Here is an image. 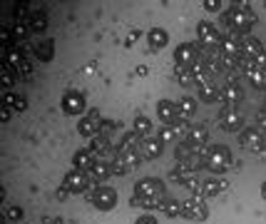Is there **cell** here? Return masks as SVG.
Wrapping results in <instances>:
<instances>
[{
    "label": "cell",
    "mask_w": 266,
    "mask_h": 224,
    "mask_svg": "<svg viewBox=\"0 0 266 224\" xmlns=\"http://www.w3.org/2000/svg\"><path fill=\"white\" fill-rule=\"evenodd\" d=\"M174 63H177V68L192 70V68L199 63V50H197V45H194V43H182V45H177V50H174Z\"/></svg>",
    "instance_id": "obj_5"
},
{
    "label": "cell",
    "mask_w": 266,
    "mask_h": 224,
    "mask_svg": "<svg viewBox=\"0 0 266 224\" xmlns=\"http://www.w3.org/2000/svg\"><path fill=\"white\" fill-rule=\"evenodd\" d=\"M100 125H102V117H100V112L97 110H90L85 117H80V125H77V132L82 135V137H97L100 135Z\"/></svg>",
    "instance_id": "obj_9"
},
{
    "label": "cell",
    "mask_w": 266,
    "mask_h": 224,
    "mask_svg": "<svg viewBox=\"0 0 266 224\" xmlns=\"http://www.w3.org/2000/svg\"><path fill=\"white\" fill-rule=\"evenodd\" d=\"M241 125H244L241 115H239V112H234V110H229V107L219 115V127H221L224 132H239V130H241Z\"/></svg>",
    "instance_id": "obj_12"
},
{
    "label": "cell",
    "mask_w": 266,
    "mask_h": 224,
    "mask_svg": "<svg viewBox=\"0 0 266 224\" xmlns=\"http://www.w3.org/2000/svg\"><path fill=\"white\" fill-rule=\"evenodd\" d=\"M10 33H13V40L20 43V40H25V38L30 35V25H25V23H15Z\"/></svg>",
    "instance_id": "obj_33"
},
{
    "label": "cell",
    "mask_w": 266,
    "mask_h": 224,
    "mask_svg": "<svg viewBox=\"0 0 266 224\" xmlns=\"http://www.w3.org/2000/svg\"><path fill=\"white\" fill-rule=\"evenodd\" d=\"M30 30H35V33H43V30H48V15L43 13V10H38V13H33L30 15Z\"/></svg>",
    "instance_id": "obj_29"
},
{
    "label": "cell",
    "mask_w": 266,
    "mask_h": 224,
    "mask_svg": "<svg viewBox=\"0 0 266 224\" xmlns=\"http://www.w3.org/2000/svg\"><path fill=\"white\" fill-rule=\"evenodd\" d=\"M206 167L214 172H224L231 167V154L226 147H206Z\"/></svg>",
    "instance_id": "obj_6"
},
{
    "label": "cell",
    "mask_w": 266,
    "mask_h": 224,
    "mask_svg": "<svg viewBox=\"0 0 266 224\" xmlns=\"http://www.w3.org/2000/svg\"><path fill=\"white\" fill-rule=\"evenodd\" d=\"M3 107L23 112V110L28 107V100H25V97H20V95H15V92H5V95H3Z\"/></svg>",
    "instance_id": "obj_26"
},
{
    "label": "cell",
    "mask_w": 266,
    "mask_h": 224,
    "mask_svg": "<svg viewBox=\"0 0 266 224\" xmlns=\"http://www.w3.org/2000/svg\"><path fill=\"white\" fill-rule=\"evenodd\" d=\"M239 142H241V147L246 149H261L264 145V140H261V132L259 130H254V127H249V130H241V135H239Z\"/></svg>",
    "instance_id": "obj_16"
},
{
    "label": "cell",
    "mask_w": 266,
    "mask_h": 224,
    "mask_svg": "<svg viewBox=\"0 0 266 224\" xmlns=\"http://www.w3.org/2000/svg\"><path fill=\"white\" fill-rule=\"evenodd\" d=\"M115 132H117V122H115V120H102V125H100V135L107 137V140L112 142Z\"/></svg>",
    "instance_id": "obj_34"
},
{
    "label": "cell",
    "mask_w": 266,
    "mask_h": 224,
    "mask_svg": "<svg viewBox=\"0 0 266 224\" xmlns=\"http://www.w3.org/2000/svg\"><path fill=\"white\" fill-rule=\"evenodd\" d=\"M95 162H97V154L92 152V147L77 149V152H75V157H72V164H75V169H82V172H90Z\"/></svg>",
    "instance_id": "obj_13"
},
{
    "label": "cell",
    "mask_w": 266,
    "mask_h": 224,
    "mask_svg": "<svg viewBox=\"0 0 266 224\" xmlns=\"http://www.w3.org/2000/svg\"><path fill=\"white\" fill-rule=\"evenodd\" d=\"M134 224H159V222H157L152 214H142V217H139V219H137Z\"/></svg>",
    "instance_id": "obj_42"
},
{
    "label": "cell",
    "mask_w": 266,
    "mask_h": 224,
    "mask_svg": "<svg viewBox=\"0 0 266 224\" xmlns=\"http://www.w3.org/2000/svg\"><path fill=\"white\" fill-rule=\"evenodd\" d=\"M241 55L256 60L259 55H264V48H261V43H259L256 38H244V40H241Z\"/></svg>",
    "instance_id": "obj_22"
},
{
    "label": "cell",
    "mask_w": 266,
    "mask_h": 224,
    "mask_svg": "<svg viewBox=\"0 0 266 224\" xmlns=\"http://www.w3.org/2000/svg\"><path fill=\"white\" fill-rule=\"evenodd\" d=\"M184 187H189V189H192L194 194H199V192H201V182H199V179H197V177H192V179H187V182H184Z\"/></svg>",
    "instance_id": "obj_40"
},
{
    "label": "cell",
    "mask_w": 266,
    "mask_h": 224,
    "mask_svg": "<svg viewBox=\"0 0 266 224\" xmlns=\"http://www.w3.org/2000/svg\"><path fill=\"white\" fill-rule=\"evenodd\" d=\"M224 189H226V182H224V179L211 177V179L201 182V194H204V197H216V194H221Z\"/></svg>",
    "instance_id": "obj_23"
},
{
    "label": "cell",
    "mask_w": 266,
    "mask_h": 224,
    "mask_svg": "<svg viewBox=\"0 0 266 224\" xmlns=\"http://www.w3.org/2000/svg\"><path fill=\"white\" fill-rule=\"evenodd\" d=\"M139 40H142V30H132V33L127 35V40H125V48H134Z\"/></svg>",
    "instance_id": "obj_39"
},
{
    "label": "cell",
    "mask_w": 266,
    "mask_h": 224,
    "mask_svg": "<svg viewBox=\"0 0 266 224\" xmlns=\"http://www.w3.org/2000/svg\"><path fill=\"white\" fill-rule=\"evenodd\" d=\"M246 75H249V80L256 85V87H264L266 85V75L261 68H256V65H246Z\"/></svg>",
    "instance_id": "obj_30"
},
{
    "label": "cell",
    "mask_w": 266,
    "mask_h": 224,
    "mask_svg": "<svg viewBox=\"0 0 266 224\" xmlns=\"http://www.w3.org/2000/svg\"><path fill=\"white\" fill-rule=\"evenodd\" d=\"M182 217H187V219H192V222H204V219L209 217L206 202L201 199L199 194H192L189 199H184V214H182Z\"/></svg>",
    "instance_id": "obj_8"
},
{
    "label": "cell",
    "mask_w": 266,
    "mask_h": 224,
    "mask_svg": "<svg viewBox=\"0 0 266 224\" xmlns=\"http://www.w3.org/2000/svg\"><path fill=\"white\" fill-rule=\"evenodd\" d=\"M254 13L246 8V5H236V8H231L229 13H226V23L234 28V30H249L251 25H254Z\"/></svg>",
    "instance_id": "obj_4"
},
{
    "label": "cell",
    "mask_w": 266,
    "mask_h": 224,
    "mask_svg": "<svg viewBox=\"0 0 266 224\" xmlns=\"http://www.w3.org/2000/svg\"><path fill=\"white\" fill-rule=\"evenodd\" d=\"M139 135L137 132H127L125 137H122V142L117 145V152L120 154H132V152H139Z\"/></svg>",
    "instance_id": "obj_21"
},
{
    "label": "cell",
    "mask_w": 266,
    "mask_h": 224,
    "mask_svg": "<svg viewBox=\"0 0 266 224\" xmlns=\"http://www.w3.org/2000/svg\"><path fill=\"white\" fill-rule=\"evenodd\" d=\"M157 117L162 125H174L179 120V110H177V102L172 100H159L157 102Z\"/></svg>",
    "instance_id": "obj_11"
},
{
    "label": "cell",
    "mask_w": 266,
    "mask_h": 224,
    "mask_svg": "<svg viewBox=\"0 0 266 224\" xmlns=\"http://www.w3.org/2000/svg\"><path fill=\"white\" fill-rule=\"evenodd\" d=\"M162 149H164V145H162L157 137H147V140L139 142V154H142L144 159H157V157L162 154Z\"/></svg>",
    "instance_id": "obj_15"
},
{
    "label": "cell",
    "mask_w": 266,
    "mask_h": 224,
    "mask_svg": "<svg viewBox=\"0 0 266 224\" xmlns=\"http://www.w3.org/2000/svg\"><path fill=\"white\" fill-rule=\"evenodd\" d=\"M162 145H167V142H174V140H179L177 137V132H174V127L172 125H162L159 127V137H157Z\"/></svg>",
    "instance_id": "obj_32"
},
{
    "label": "cell",
    "mask_w": 266,
    "mask_h": 224,
    "mask_svg": "<svg viewBox=\"0 0 266 224\" xmlns=\"http://www.w3.org/2000/svg\"><path fill=\"white\" fill-rule=\"evenodd\" d=\"M90 184H92V179L82 169H70L65 177H63V189H67L70 194H82V192L90 189Z\"/></svg>",
    "instance_id": "obj_3"
},
{
    "label": "cell",
    "mask_w": 266,
    "mask_h": 224,
    "mask_svg": "<svg viewBox=\"0 0 266 224\" xmlns=\"http://www.w3.org/2000/svg\"><path fill=\"white\" fill-rule=\"evenodd\" d=\"M241 97H244V95H241V87H239L236 82H226V85L221 87V95H219V100H221L229 110H231L234 105H239Z\"/></svg>",
    "instance_id": "obj_14"
},
{
    "label": "cell",
    "mask_w": 266,
    "mask_h": 224,
    "mask_svg": "<svg viewBox=\"0 0 266 224\" xmlns=\"http://www.w3.org/2000/svg\"><path fill=\"white\" fill-rule=\"evenodd\" d=\"M162 212H164L169 219H177V217H182V214H184V202L167 197V199H164V204H162Z\"/></svg>",
    "instance_id": "obj_24"
},
{
    "label": "cell",
    "mask_w": 266,
    "mask_h": 224,
    "mask_svg": "<svg viewBox=\"0 0 266 224\" xmlns=\"http://www.w3.org/2000/svg\"><path fill=\"white\" fill-rule=\"evenodd\" d=\"M90 202H92L100 212H110V209H115V204H117V192H115L112 187L95 184V189H92V194H90Z\"/></svg>",
    "instance_id": "obj_2"
},
{
    "label": "cell",
    "mask_w": 266,
    "mask_h": 224,
    "mask_svg": "<svg viewBox=\"0 0 266 224\" xmlns=\"http://www.w3.org/2000/svg\"><path fill=\"white\" fill-rule=\"evenodd\" d=\"M33 53H35V58L40 63H53V58H55V43L53 40H43V43L35 45Z\"/></svg>",
    "instance_id": "obj_20"
},
{
    "label": "cell",
    "mask_w": 266,
    "mask_h": 224,
    "mask_svg": "<svg viewBox=\"0 0 266 224\" xmlns=\"http://www.w3.org/2000/svg\"><path fill=\"white\" fill-rule=\"evenodd\" d=\"M63 112L70 115V117H77V115H82L85 112V95L80 92V90H67L65 95H63Z\"/></svg>",
    "instance_id": "obj_7"
},
{
    "label": "cell",
    "mask_w": 266,
    "mask_h": 224,
    "mask_svg": "<svg viewBox=\"0 0 266 224\" xmlns=\"http://www.w3.org/2000/svg\"><path fill=\"white\" fill-rule=\"evenodd\" d=\"M134 132H137L142 140H147V137L152 135V122H149V117L137 115V117H134Z\"/></svg>",
    "instance_id": "obj_28"
},
{
    "label": "cell",
    "mask_w": 266,
    "mask_h": 224,
    "mask_svg": "<svg viewBox=\"0 0 266 224\" xmlns=\"http://www.w3.org/2000/svg\"><path fill=\"white\" fill-rule=\"evenodd\" d=\"M221 5H224V3H219V0H204V8H206L209 13H219Z\"/></svg>",
    "instance_id": "obj_41"
},
{
    "label": "cell",
    "mask_w": 266,
    "mask_h": 224,
    "mask_svg": "<svg viewBox=\"0 0 266 224\" xmlns=\"http://www.w3.org/2000/svg\"><path fill=\"white\" fill-rule=\"evenodd\" d=\"M10 120V110L8 107H0V122H8Z\"/></svg>",
    "instance_id": "obj_43"
},
{
    "label": "cell",
    "mask_w": 266,
    "mask_h": 224,
    "mask_svg": "<svg viewBox=\"0 0 266 224\" xmlns=\"http://www.w3.org/2000/svg\"><path fill=\"white\" fill-rule=\"evenodd\" d=\"M261 197L266 199V184H261Z\"/></svg>",
    "instance_id": "obj_44"
},
{
    "label": "cell",
    "mask_w": 266,
    "mask_h": 224,
    "mask_svg": "<svg viewBox=\"0 0 266 224\" xmlns=\"http://www.w3.org/2000/svg\"><path fill=\"white\" fill-rule=\"evenodd\" d=\"M130 172H132V167L117 154V159L112 162V174H120V177H122V174H130Z\"/></svg>",
    "instance_id": "obj_35"
},
{
    "label": "cell",
    "mask_w": 266,
    "mask_h": 224,
    "mask_svg": "<svg viewBox=\"0 0 266 224\" xmlns=\"http://www.w3.org/2000/svg\"><path fill=\"white\" fill-rule=\"evenodd\" d=\"M197 38H199V43L204 45V48H216V45L221 43L219 30H216L209 20H201L199 25H197Z\"/></svg>",
    "instance_id": "obj_10"
},
{
    "label": "cell",
    "mask_w": 266,
    "mask_h": 224,
    "mask_svg": "<svg viewBox=\"0 0 266 224\" xmlns=\"http://www.w3.org/2000/svg\"><path fill=\"white\" fill-rule=\"evenodd\" d=\"M87 174H90V179H92L95 184H102L107 177H112V164H110V162H102V159H97Z\"/></svg>",
    "instance_id": "obj_17"
},
{
    "label": "cell",
    "mask_w": 266,
    "mask_h": 224,
    "mask_svg": "<svg viewBox=\"0 0 266 224\" xmlns=\"http://www.w3.org/2000/svg\"><path fill=\"white\" fill-rule=\"evenodd\" d=\"M167 199V189L164 182H159L157 177H144L134 184V197L132 204L134 207H144V209H162Z\"/></svg>",
    "instance_id": "obj_1"
},
{
    "label": "cell",
    "mask_w": 266,
    "mask_h": 224,
    "mask_svg": "<svg viewBox=\"0 0 266 224\" xmlns=\"http://www.w3.org/2000/svg\"><path fill=\"white\" fill-rule=\"evenodd\" d=\"M174 80H177L179 85L189 87V85H194V73L187 70V68H174Z\"/></svg>",
    "instance_id": "obj_31"
},
{
    "label": "cell",
    "mask_w": 266,
    "mask_h": 224,
    "mask_svg": "<svg viewBox=\"0 0 266 224\" xmlns=\"http://www.w3.org/2000/svg\"><path fill=\"white\" fill-rule=\"evenodd\" d=\"M187 142L192 145V147H206V142H209V132H206V127L204 125H192V130H189V135H187Z\"/></svg>",
    "instance_id": "obj_18"
},
{
    "label": "cell",
    "mask_w": 266,
    "mask_h": 224,
    "mask_svg": "<svg viewBox=\"0 0 266 224\" xmlns=\"http://www.w3.org/2000/svg\"><path fill=\"white\" fill-rule=\"evenodd\" d=\"M15 77H18V73H15L13 68H8V65H3V73H0V82H3V87H13V82H15Z\"/></svg>",
    "instance_id": "obj_36"
},
{
    "label": "cell",
    "mask_w": 266,
    "mask_h": 224,
    "mask_svg": "<svg viewBox=\"0 0 266 224\" xmlns=\"http://www.w3.org/2000/svg\"><path fill=\"white\" fill-rule=\"evenodd\" d=\"M147 40H149V48H152V50H162V48H167V43H169V33H167L164 28H152V30L147 33Z\"/></svg>",
    "instance_id": "obj_19"
},
{
    "label": "cell",
    "mask_w": 266,
    "mask_h": 224,
    "mask_svg": "<svg viewBox=\"0 0 266 224\" xmlns=\"http://www.w3.org/2000/svg\"><path fill=\"white\" fill-rule=\"evenodd\" d=\"M13 15H15V20L20 23L23 18H28V3H18L15 5V10H13Z\"/></svg>",
    "instance_id": "obj_38"
},
{
    "label": "cell",
    "mask_w": 266,
    "mask_h": 224,
    "mask_svg": "<svg viewBox=\"0 0 266 224\" xmlns=\"http://www.w3.org/2000/svg\"><path fill=\"white\" fill-rule=\"evenodd\" d=\"M197 87H199V100L201 102H216L219 95H221L219 85H214V82H204V85H197Z\"/></svg>",
    "instance_id": "obj_25"
},
{
    "label": "cell",
    "mask_w": 266,
    "mask_h": 224,
    "mask_svg": "<svg viewBox=\"0 0 266 224\" xmlns=\"http://www.w3.org/2000/svg\"><path fill=\"white\" fill-rule=\"evenodd\" d=\"M23 207H18V204H13V207H8L5 209V217H8V222H20L23 219Z\"/></svg>",
    "instance_id": "obj_37"
},
{
    "label": "cell",
    "mask_w": 266,
    "mask_h": 224,
    "mask_svg": "<svg viewBox=\"0 0 266 224\" xmlns=\"http://www.w3.org/2000/svg\"><path fill=\"white\" fill-rule=\"evenodd\" d=\"M177 110H179V120H189L197 112V100L194 97H182L177 102Z\"/></svg>",
    "instance_id": "obj_27"
}]
</instances>
